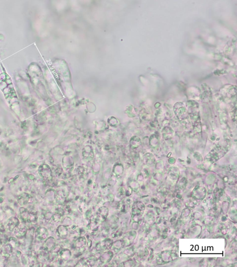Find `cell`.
<instances>
[{
	"label": "cell",
	"instance_id": "1",
	"mask_svg": "<svg viewBox=\"0 0 237 267\" xmlns=\"http://www.w3.org/2000/svg\"><path fill=\"white\" fill-rule=\"evenodd\" d=\"M108 209L106 207L99 208L97 212V220L98 222H103L106 220L108 215Z\"/></svg>",
	"mask_w": 237,
	"mask_h": 267
},
{
	"label": "cell",
	"instance_id": "2",
	"mask_svg": "<svg viewBox=\"0 0 237 267\" xmlns=\"http://www.w3.org/2000/svg\"><path fill=\"white\" fill-rule=\"evenodd\" d=\"M86 239L84 237H82L77 241L76 242V247L77 250H82L84 249L86 246Z\"/></svg>",
	"mask_w": 237,
	"mask_h": 267
},
{
	"label": "cell",
	"instance_id": "3",
	"mask_svg": "<svg viewBox=\"0 0 237 267\" xmlns=\"http://www.w3.org/2000/svg\"><path fill=\"white\" fill-rule=\"evenodd\" d=\"M113 242L110 239H106L102 242L101 244L100 245V247L102 249H110L112 246Z\"/></svg>",
	"mask_w": 237,
	"mask_h": 267
},
{
	"label": "cell",
	"instance_id": "4",
	"mask_svg": "<svg viewBox=\"0 0 237 267\" xmlns=\"http://www.w3.org/2000/svg\"><path fill=\"white\" fill-rule=\"evenodd\" d=\"M67 229L63 226H60L59 230H58V235L61 237H65L67 235Z\"/></svg>",
	"mask_w": 237,
	"mask_h": 267
}]
</instances>
